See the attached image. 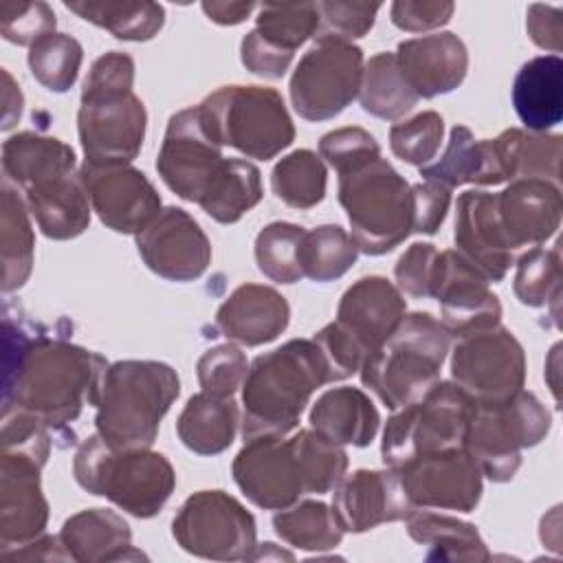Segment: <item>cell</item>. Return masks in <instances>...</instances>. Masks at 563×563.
<instances>
[{
    "label": "cell",
    "instance_id": "obj_1",
    "mask_svg": "<svg viewBox=\"0 0 563 563\" xmlns=\"http://www.w3.org/2000/svg\"><path fill=\"white\" fill-rule=\"evenodd\" d=\"M4 328L2 413H22L46 429H62L86 405L99 402L108 361L48 334H29L9 314Z\"/></svg>",
    "mask_w": 563,
    "mask_h": 563
},
{
    "label": "cell",
    "instance_id": "obj_14",
    "mask_svg": "<svg viewBox=\"0 0 563 563\" xmlns=\"http://www.w3.org/2000/svg\"><path fill=\"white\" fill-rule=\"evenodd\" d=\"M222 147L205 130L198 106L176 112L156 156L163 183L183 200L200 202L224 165Z\"/></svg>",
    "mask_w": 563,
    "mask_h": 563
},
{
    "label": "cell",
    "instance_id": "obj_5",
    "mask_svg": "<svg viewBox=\"0 0 563 563\" xmlns=\"http://www.w3.org/2000/svg\"><path fill=\"white\" fill-rule=\"evenodd\" d=\"M451 334L429 312L405 314L391 336L361 363V383L391 411L422 398L438 380Z\"/></svg>",
    "mask_w": 563,
    "mask_h": 563
},
{
    "label": "cell",
    "instance_id": "obj_18",
    "mask_svg": "<svg viewBox=\"0 0 563 563\" xmlns=\"http://www.w3.org/2000/svg\"><path fill=\"white\" fill-rule=\"evenodd\" d=\"M231 471L246 499L264 510H284L306 493L290 438L286 440V435L246 440Z\"/></svg>",
    "mask_w": 563,
    "mask_h": 563
},
{
    "label": "cell",
    "instance_id": "obj_26",
    "mask_svg": "<svg viewBox=\"0 0 563 563\" xmlns=\"http://www.w3.org/2000/svg\"><path fill=\"white\" fill-rule=\"evenodd\" d=\"M290 321V306L282 292L262 284L238 286L216 312L218 330L235 343L257 347L275 341Z\"/></svg>",
    "mask_w": 563,
    "mask_h": 563
},
{
    "label": "cell",
    "instance_id": "obj_37",
    "mask_svg": "<svg viewBox=\"0 0 563 563\" xmlns=\"http://www.w3.org/2000/svg\"><path fill=\"white\" fill-rule=\"evenodd\" d=\"M358 99L367 114L383 121H398L413 110L418 95L405 81L396 55L378 53L363 66Z\"/></svg>",
    "mask_w": 563,
    "mask_h": 563
},
{
    "label": "cell",
    "instance_id": "obj_19",
    "mask_svg": "<svg viewBox=\"0 0 563 563\" xmlns=\"http://www.w3.org/2000/svg\"><path fill=\"white\" fill-rule=\"evenodd\" d=\"M145 266L169 282H194L211 264V244L200 224L180 207H165L136 233Z\"/></svg>",
    "mask_w": 563,
    "mask_h": 563
},
{
    "label": "cell",
    "instance_id": "obj_55",
    "mask_svg": "<svg viewBox=\"0 0 563 563\" xmlns=\"http://www.w3.org/2000/svg\"><path fill=\"white\" fill-rule=\"evenodd\" d=\"M455 11L453 2L444 0H396L389 9L391 22L407 33H422L444 26Z\"/></svg>",
    "mask_w": 563,
    "mask_h": 563
},
{
    "label": "cell",
    "instance_id": "obj_47",
    "mask_svg": "<svg viewBox=\"0 0 563 563\" xmlns=\"http://www.w3.org/2000/svg\"><path fill=\"white\" fill-rule=\"evenodd\" d=\"M257 26L255 31L277 48L295 53L306 40L317 31V4L314 2H292L277 4L266 2L257 7Z\"/></svg>",
    "mask_w": 563,
    "mask_h": 563
},
{
    "label": "cell",
    "instance_id": "obj_16",
    "mask_svg": "<svg viewBox=\"0 0 563 563\" xmlns=\"http://www.w3.org/2000/svg\"><path fill=\"white\" fill-rule=\"evenodd\" d=\"M48 457L2 449L0 460V552L20 548L44 534L48 501L42 493L40 473Z\"/></svg>",
    "mask_w": 563,
    "mask_h": 563
},
{
    "label": "cell",
    "instance_id": "obj_31",
    "mask_svg": "<svg viewBox=\"0 0 563 563\" xmlns=\"http://www.w3.org/2000/svg\"><path fill=\"white\" fill-rule=\"evenodd\" d=\"M310 427L336 444L367 446L378 433L380 416L363 389L334 387L312 405Z\"/></svg>",
    "mask_w": 563,
    "mask_h": 563
},
{
    "label": "cell",
    "instance_id": "obj_52",
    "mask_svg": "<svg viewBox=\"0 0 563 563\" xmlns=\"http://www.w3.org/2000/svg\"><path fill=\"white\" fill-rule=\"evenodd\" d=\"M319 156L341 176L374 158H380V145L363 128H339L321 136Z\"/></svg>",
    "mask_w": 563,
    "mask_h": 563
},
{
    "label": "cell",
    "instance_id": "obj_25",
    "mask_svg": "<svg viewBox=\"0 0 563 563\" xmlns=\"http://www.w3.org/2000/svg\"><path fill=\"white\" fill-rule=\"evenodd\" d=\"M405 312L407 303L398 286L387 277L367 275L343 292L336 310V323L367 356L391 336Z\"/></svg>",
    "mask_w": 563,
    "mask_h": 563
},
{
    "label": "cell",
    "instance_id": "obj_29",
    "mask_svg": "<svg viewBox=\"0 0 563 563\" xmlns=\"http://www.w3.org/2000/svg\"><path fill=\"white\" fill-rule=\"evenodd\" d=\"M512 106L532 132H548L563 119V62L539 55L526 62L512 84Z\"/></svg>",
    "mask_w": 563,
    "mask_h": 563
},
{
    "label": "cell",
    "instance_id": "obj_48",
    "mask_svg": "<svg viewBox=\"0 0 563 563\" xmlns=\"http://www.w3.org/2000/svg\"><path fill=\"white\" fill-rule=\"evenodd\" d=\"M444 136V121L438 112L427 110L389 128V147L396 158L424 167L435 158Z\"/></svg>",
    "mask_w": 563,
    "mask_h": 563
},
{
    "label": "cell",
    "instance_id": "obj_21",
    "mask_svg": "<svg viewBox=\"0 0 563 563\" xmlns=\"http://www.w3.org/2000/svg\"><path fill=\"white\" fill-rule=\"evenodd\" d=\"M332 510L343 532L358 534L380 523L405 519L413 504L394 468H358L334 486Z\"/></svg>",
    "mask_w": 563,
    "mask_h": 563
},
{
    "label": "cell",
    "instance_id": "obj_39",
    "mask_svg": "<svg viewBox=\"0 0 563 563\" xmlns=\"http://www.w3.org/2000/svg\"><path fill=\"white\" fill-rule=\"evenodd\" d=\"M86 22L110 31L119 40L147 42L165 24V9L156 2H64Z\"/></svg>",
    "mask_w": 563,
    "mask_h": 563
},
{
    "label": "cell",
    "instance_id": "obj_46",
    "mask_svg": "<svg viewBox=\"0 0 563 563\" xmlns=\"http://www.w3.org/2000/svg\"><path fill=\"white\" fill-rule=\"evenodd\" d=\"M515 297L530 308L556 303L561 297V255L559 249H530L517 262L512 282Z\"/></svg>",
    "mask_w": 563,
    "mask_h": 563
},
{
    "label": "cell",
    "instance_id": "obj_11",
    "mask_svg": "<svg viewBox=\"0 0 563 563\" xmlns=\"http://www.w3.org/2000/svg\"><path fill=\"white\" fill-rule=\"evenodd\" d=\"M172 534L176 543L200 559H251L257 541L255 517L224 490H198L183 501Z\"/></svg>",
    "mask_w": 563,
    "mask_h": 563
},
{
    "label": "cell",
    "instance_id": "obj_53",
    "mask_svg": "<svg viewBox=\"0 0 563 563\" xmlns=\"http://www.w3.org/2000/svg\"><path fill=\"white\" fill-rule=\"evenodd\" d=\"M312 341L317 343L332 383L334 380H345L350 378L354 372L361 369V363L365 358V352L358 347V343L334 321L328 323L325 328H321Z\"/></svg>",
    "mask_w": 563,
    "mask_h": 563
},
{
    "label": "cell",
    "instance_id": "obj_58",
    "mask_svg": "<svg viewBox=\"0 0 563 563\" xmlns=\"http://www.w3.org/2000/svg\"><path fill=\"white\" fill-rule=\"evenodd\" d=\"M526 29L539 48L552 51V55H556L563 44V9L530 4L526 13Z\"/></svg>",
    "mask_w": 563,
    "mask_h": 563
},
{
    "label": "cell",
    "instance_id": "obj_3",
    "mask_svg": "<svg viewBox=\"0 0 563 563\" xmlns=\"http://www.w3.org/2000/svg\"><path fill=\"white\" fill-rule=\"evenodd\" d=\"M332 383L328 365L312 339H292L260 354L242 383V438L288 435L297 429L310 396Z\"/></svg>",
    "mask_w": 563,
    "mask_h": 563
},
{
    "label": "cell",
    "instance_id": "obj_7",
    "mask_svg": "<svg viewBox=\"0 0 563 563\" xmlns=\"http://www.w3.org/2000/svg\"><path fill=\"white\" fill-rule=\"evenodd\" d=\"M339 202L365 255H385L413 233L411 185L385 158L341 174Z\"/></svg>",
    "mask_w": 563,
    "mask_h": 563
},
{
    "label": "cell",
    "instance_id": "obj_8",
    "mask_svg": "<svg viewBox=\"0 0 563 563\" xmlns=\"http://www.w3.org/2000/svg\"><path fill=\"white\" fill-rule=\"evenodd\" d=\"M205 130L220 147L271 161L295 141V125L275 88L222 86L198 103Z\"/></svg>",
    "mask_w": 563,
    "mask_h": 563
},
{
    "label": "cell",
    "instance_id": "obj_2",
    "mask_svg": "<svg viewBox=\"0 0 563 563\" xmlns=\"http://www.w3.org/2000/svg\"><path fill=\"white\" fill-rule=\"evenodd\" d=\"M134 59L110 51L95 59L81 88L77 112L86 163L99 167L130 165L143 145L147 112L134 95Z\"/></svg>",
    "mask_w": 563,
    "mask_h": 563
},
{
    "label": "cell",
    "instance_id": "obj_49",
    "mask_svg": "<svg viewBox=\"0 0 563 563\" xmlns=\"http://www.w3.org/2000/svg\"><path fill=\"white\" fill-rule=\"evenodd\" d=\"M317 4V31L312 35L319 42L352 44V40L363 37L376 20L380 9L378 2H314Z\"/></svg>",
    "mask_w": 563,
    "mask_h": 563
},
{
    "label": "cell",
    "instance_id": "obj_57",
    "mask_svg": "<svg viewBox=\"0 0 563 563\" xmlns=\"http://www.w3.org/2000/svg\"><path fill=\"white\" fill-rule=\"evenodd\" d=\"M292 55L295 53H288V51L277 48L271 42H266L255 29L244 35L242 46H240V57H242V64L246 66V70H251L253 75H260V77H268V79L284 77L286 70L290 68Z\"/></svg>",
    "mask_w": 563,
    "mask_h": 563
},
{
    "label": "cell",
    "instance_id": "obj_45",
    "mask_svg": "<svg viewBox=\"0 0 563 563\" xmlns=\"http://www.w3.org/2000/svg\"><path fill=\"white\" fill-rule=\"evenodd\" d=\"M306 229L292 222H271L255 238L257 268L277 284H295L303 277L299 244Z\"/></svg>",
    "mask_w": 563,
    "mask_h": 563
},
{
    "label": "cell",
    "instance_id": "obj_20",
    "mask_svg": "<svg viewBox=\"0 0 563 563\" xmlns=\"http://www.w3.org/2000/svg\"><path fill=\"white\" fill-rule=\"evenodd\" d=\"M92 211L117 233L143 231L161 211V196L150 178L132 165L79 167Z\"/></svg>",
    "mask_w": 563,
    "mask_h": 563
},
{
    "label": "cell",
    "instance_id": "obj_27",
    "mask_svg": "<svg viewBox=\"0 0 563 563\" xmlns=\"http://www.w3.org/2000/svg\"><path fill=\"white\" fill-rule=\"evenodd\" d=\"M59 539L70 561H128L143 554L132 548L128 521L110 508H88L68 517L59 530Z\"/></svg>",
    "mask_w": 563,
    "mask_h": 563
},
{
    "label": "cell",
    "instance_id": "obj_6",
    "mask_svg": "<svg viewBox=\"0 0 563 563\" xmlns=\"http://www.w3.org/2000/svg\"><path fill=\"white\" fill-rule=\"evenodd\" d=\"M73 473L84 490L110 499L139 519L158 515L176 486L174 466L163 453L112 449L99 433L79 444Z\"/></svg>",
    "mask_w": 563,
    "mask_h": 563
},
{
    "label": "cell",
    "instance_id": "obj_44",
    "mask_svg": "<svg viewBox=\"0 0 563 563\" xmlns=\"http://www.w3.org/2000/svg\"><path fill=\"white\" fill-rule=\"evenodd\" d=\"M81 59V44L66 33H48L29 48L31 75L51 92H66L75 86Z\"/></svg>",
    "mask_w": 563,
    "mask_h": 563
},
{
    "label": "cell",
    "instance_id": "obj_12",
    "mask_svg": "<svg viewBox=\"0 0 563 563\" xmlns=\"http://www.w3.org/2000/svg\"><path fill=\"white\" fill-rule=\"evenodd\" d=\"M363 66V51L354 44H314L299 59L288 84L295 112L306 121L339 117L358 97Z\"/></svg>",
    "mask_w": 563,
    "mask_h": 563
},
{
    "label": "cell",
    "instance_id": "obj_50",
    "mask_svg": "<svg viewBox=\"0 0 563 563\" xmlns=\"http://www.w3.org/2000/svg\"><path fill=\"white\" fill-rule=\"evenodd\" d=\"M246 372H249L246 354L233 343L209 347L198 358V365H196V374L202 391H209L213 396H224V398H231L242 387Z\"/></svg>",
    "mask_w": 563,
    "mask_h": 563
},
{
    "label": "cell",
    "instance_id": "obj_10",
    "mask_svg": "<svg viewBox=\"0 0 563 563\" xmlns=\"http://www.w3.org/2000/svg\"><path fill=\"white\" fill-rule=\"evenodd\" d=\"M475 398L453 380H438L422 398L409 402L387 420L380 442L383 464L398 468L405 462L462 446Z\"/></svg>",
    "mask_w": 563,
    "mask_h": 563
},
{
    "label": "cell",
    "instance_id": "obj_61",
    "mask_svg": "<svg viewBox=\"0 0 563 563\" xmlns=\"http://www.w3.org/2000/svg\"><path fill=\"white\" fill-rule=\"evenodd\" d=\"M2 81H4V88H2V103H4V108H2V130H11L22 117L24 99H22L20 86L13 81L9 70H2Z\"/></svg>",
    "mask_w": 563,
    "mask_h": 563
},
{
    "label": "cell",
    "instance_id": "obj_51",
    "mask_svg": "<svg viewBox=\"0 0 563 563\" xmlns=\"http://www.w3.org/2000/svg\"><path fill=\"white\" fill-rule=\"evenodd\" d=\"M0 33L18 46H33L48 33H55V13L46 2H0Z\"/></svg>",
    "mask_w": 563,
    "mask_h": 563
},
{
    "label": "cell",
    "instance_id": "obj_34",
    "mask_svg": "<svg viewBox=\"0 0 563 563\" xmlns=\"http://www.w3.org/2000/svg\"><path fill=\"white\" fill-rule=\"evenodd\" d=\"M405 523L409 537L427 548V559L468 563H482L490 559L479 530L468 521L413 508L405 517Z\"/></svg>",
    "mask_w": 563,
    "mask_h": 563
},
{
    "label": "cell",
    "instance_id": "obj_15",
    "mask_svg": "<svg viewBox=\"0 0 563 563\" xmlns=\"http://www.w3.org/2000/svg\"><path fill=\"white\" fill-rule=\"evenodd\" d=\"M413 508L473 512L482 497V471L464 446L418 455L394 468Z\"/></svg>",
    "mask_w": 563,
    "mask_h": 563
},
{
    "label": "cell",
    "instance_id": "obj_40",
    "mask_svg": "<svg viewBox=\"0 0 563 563\" xmlns=\"http://www.w3.org/2000/svg\"><path fill=\"white\" fill-rule=\"evenodd\" d=\"M275 534L292 548L306 552L332 550L341 543L343 530L334 517V510L317 499L295 501L273 517Z\"/></svg>",
    "mask_w": 563,
    "mask_h": 563
},
{
    "label": "cell",
    "instance_id": "obj_59",
    "mask_svg": "<svg viewBox=\"0 0 563 563\" xmlns=\"http://www.w3.org/2000/svg\"><path fill=\"white\" fill-rule=\"evenodd\" d=\"M0 554H2V559H9V561H66V559H70L62 539L48 537V534L37 537L20 548H13V550L0 552Z\"/></svg>",
    "mask_w": 563,
    "mask_h": 563
},
{
    "label": "cell",
    "instance_id": "obj_23",
    "mask_svg": "<svg viewBox=\"0 0 563 563\" xmlns=\"http://www.w3.org/2000/svg\"><path fill=\"white\" fill-rule=\"evenodd\" d=\"M394 55L418 99L453 92L462 86L468 70V51L451 31L405 40Z\"/></svg>",
    "mask_w": 563,
    "mask_h": 563
},
{
    "label": "cell",
    "instance_id": "obj_22",
    "mask_svg": "<svg viewBox=\"0 0 563 563\" xmlns=\"http://www.w3.org/2000/svg\"><path fill=\"white\" fill-rule=\"evenodd\" d=\"M455 251L488 282H501L515 251L504 240L497 220V196L479 189L460 194L455 205Z\"/></svg>",
    "mask_w": 563,
    "mask_h": 563
},
{
    "label": "cell",
    "instance_id": "obj_17",
    "mask_svg": "<svg viewBox=\"0 0 563 563\" xmlns=\"http://www.w3.org/2000/svg\"><path fill=\"white\" fill-rule=\"evenodd\" d=\"M431 297L438 299L442 325L451 336L460 339L464 334L499 325V297L488 288V279L457 251L438 253Z\"/></svg>",
    "mask_w": 563,
    "mask_h": 563
},
{
    "label": "cell",
    "instance_id": "obj_13",
    "mask_svg": "<svg viewBox=\"0 0 563 563\" xmlns=\"http://www.w3.org/2000/svg\"><path fill=\"white\" fill-rule=\"evenodd\" d=\"M451 376L477 402L504 400L523 389V347L501 325L464 334L451 352Z\"/></svg>",
    "mask_w": 563,
    "mask_h": 563
},
{
    "label": "cell",
    "instance_id": "obj_28",
    "mask_svg": "<svg viewBox=\"0 0 563 563\" xmlns=\"http://www.w3.org/2000/svg\"><path fill=\"white\" fill-rule=\"evenodd\" d=\"M420 176L449 189L466 183L484 187L506 183L495 141H477L466 125H455L451 130L444 154L440 156V161L420 167Z\"/></svg>",
    "mask_w": 563,
    "mask_h": 563
},
{
    "label": "cell",
    "instance_id": "obj_38",
    "mask_svg": "<svg viewBox=\"0 0 563 563\" xmlns=\"http://www.w3.org/2000/svg\"><path fill=\"white\" fill-rule=\"evenodd\" d=\"M2 290L11 292L24 286L33 268L35 235L24 200L7 183L2 185Z\"/></svg>",
    "mask_w": 563,
    "mask_h": 563
},
{
    "label": "cell",
    "instance_id": "obj_24",
    "mask_svg": "<svg viewBox=\"0 0 563 563\" xmlns=\"http://www.w3.org/2000/svg\"><path fill=\"white\" fill-rule=\"evenodd\" d=\"M497 196V220L510 251L539 246L561 224V189L548 180H512Z\"/></svg>",
    "mask_w": 563,
    "mask_h": 563
},
{
    "label": "cell",
    "instance_id": "obj_56",
    "mask_svg": "<svg viewBox=\"0 0 563 563\" xmlns=\"http://www.w3.org/2000/svg\"><path fill=\"white\" fill-rule=\"evenodd\" d=\"M411 196H413V233L433 235L446 218L451 189L433 180H422L418 185H411Z\"/></svg>",
    "mask_w": 563,
    "mask_h": 563
},
{
    "label": "cell",
    "instance_id": "obj_9",
    "mask_svg": "<svg viewBox=\"0 0 563 563\" xmlns=\"http://www.w3.org/2000/svg\"><path fill=\"white\" fill-rule=\"evenodd\" d=\"M552 427V413L526 389L495 400L477 402L462 446L473 455L490 482H510L521 466V451L537 446Z\"/></svg>",
    "mask_w": 563,
    "mask_h": 563
},
{
    "label": "cell",
    "instance_id": "obj_30",
    "mask_svg": "<svg viewBox=\"0 0 563 563\" xmlns=\"http://www.w3.org/2000/svg\"><path fill=\"white\" fill-rule=\"evenodd\" d=\"M29 211L51 240H73L90 224V198L79 169L24 191Z\"/></svg>",
    "mask_w": 563,
    "mask_h": 563
},
{
    "label": "cell",
    "instance_id": "obj_42",
    "mask_svg": "<svg viewBox=\"0 0 563 563\" xmlns=\"http://www.w3.org/2000/svg\"><path fill=\"white\" fill-rule=\"evenodd\" d=\"M328 169L323 158L312 150L286 154L271 172L273 194L292 209H312L325 196Z\"/></svg>",
    "mask_w": 563,
    "mask_h": 563
},
{
    "label": "cell",
    "instance_id": "obj_33",
    "mask_svg": "<svg viewBox=\"0 0 563 563\" xmlns=\"http://www.w3.org/2000/svg\"><path fill=\"white\" fill-rule=\"evenodd\" d=\"M238 402L200 391L191 396L176 420L180 442L198 455H216L229 449L238 431Z\"/></svg>",
    "mask_w": 563,
    "mask_h": 563
},
{
    "label": "cell",
    "instance_id": "obj_60",
    "mask_svg": "<svg viewBox=\"0 0 563 563\" xmlns=\"http://www.w3.org/2000/svg\"><path fill=\"white\" fill-rule=\"evenodd\" d=\"M257 9L255 2H202V11L216 24H240Z\"/></svg>",
    "mask_w": 563,
    "mask_h": 563
},
{
    "label": "cell",
    "instance_id": "obj_4",
    "mask_svg": "<svg viewBox=\"0 0 563 563\" xmlns=\"http://www.w3.org/2000/svg\"><path fill=\"white\" fill-rule=\"evenodd\" d=\"M180 394L174 367L161 361L108 365L95 413L97 433L112 449H152L163 416Z\"/></svg>",
    "mask_w": 563,
    "mask_h": 563
},
{
    "label": "cell",
    "instance_id": "obj_54",
    "mask_svg": "<svg viewBox=\"0 0 563 563\" xmlns=\"http://www.w3.org/2000/svg\"><path fill=\"white\" fill-rule=\"evenodd\" d=\"M438 251L429 242H413L396 262L394 277L398 290L411 297H431V279Z\"/></svg>",
    "mask_w": 563,
    "mask_h": 563
},
{
    "label": "cell",
    "instance_id": "obj_41",
    "mask_svg": "<svg viewBox=\"0 0 563 563\" xmlns=\"http://www.w3.org/2000/svg\"><path fill=\"white\" fill-rule=\"evenodd\" d=\"M358 246L339 224H323L306 231L299 244L303 277L325 284L343 277L358 260Z\"/></svg>",
    "mask_w": 563,
    "mask_h": 563
},
{
    "label": "cell",
    "instance_id": "obj_35",
    "mask_svg": "<svg viewBox=\"0 0 563 563\" xmlns=\"http://www.w3.org/2000/svg\"><path fill=\"white\" fill-rule=\"evenodd\" d=\"M495 141L506 183L510 180H548L559 183L561 145L559 134L532 132L510 128L504 130Z\"/></svg>",
    "mask_w": 563,
    "mask_h": 563
},
{
    "label": "cell",
    "instance_id": "obj_32",
    "mask_svg": "<svg viewBox=\"0 0 563 563\" xmlns=\"http://www.w3.org/2000/svg\"><path fill=\"white\" fill-rule=\"evenodd\" d=\"M2 172L24 191L77 172L70 145L55 136L20 132L2 143Z\"/></svg>",
    "mask_w": 563,
    "mask_h": 563
},
{
    "label": "cell",
    "instance_id": "obj_36",
    "mask_svg": "<svg viewBox=\"0 0 563 563\" xmlns=\"http://www.w3.org/2000/svg\"><path fill=\"white\" fill-rule=\"evenodd\" d=\"M262 174L242 158H227L220 174L198 202L200 209L220 224L238 222L262 200Z\"/></svg>",
    "mask_w": 563,
    "mask_h": 563
},
{
    "label": "cell",
    "instance_id": "obj_43",
    "mask_svg": "<svg viewBox=\"0 0 563 563\" xmlns=\"http://www.w3.org/2000/svg\"><path fill=\"white\" fill-rule=\"evenodd\" d=\"M306 493H330L347 471V453L314 429H299L290 438Z\"/></svg>",
    "mask_w": 563,
    "mask_h": 563
}]
</instances>
